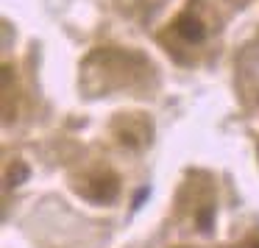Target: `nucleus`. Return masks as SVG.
I'll return each mask as SVG.
<instances>
[{
  "instance_id": "obj_4",
  "label": "nucleus",
  "mask_w": 259,
  "mask_h": 248,
  "mask_svg": "<svg viewBox=\"0 0 259 248\" xmlns=\"http://www.w3.org/2000/svg\"><path fill=\"white\" fill-rule=\"evenodd\" d=\"M198 226H201L203 231H209V229H212V209H203V212L198 215Z\"/></svg>"
},
{
  "instance_id": "obj_1",
  "label": "nucleus",
  "mask_w": 259,
  "mask_h": 248,
  "mask_svg": "<svg viewBox=\"0 0 259 248\" xmlns=\"http://www.w3.org/2000/svg\"><path fill=\"white\" fill-rule=\"evenodd\" d=\"M87 195L92 198V201H114L117 198V192H120V181H117V176H112V173H103V176H95L92 179V184L87 187Z\"/></svg>"
},
{
  "instance_id": "obj_2",
  "label": "nucleus",
  "mask_w": 259,
  "mask_h": 248,
  "mask_svg": "<svg viewBox=\"0 0 259 248\" xmlns=\"http://www.w3.org/2000/svg\"><path fill=\"white\" fill-rule=\"evenodd\" d=\"M176 34L181 36L184 42H201L203 39V23L198 17H190V14H184V17L176 20Z\"/></svg>"
},
{
  "instance_id": "obj_5",
  "label": "nucleus",
  "mask_w": 259,
  "mask_h": 248,
  "mask_svg": "<svg viewBox=\"0 0 259 248\" xmlns=\"http://www.w3.org/2000/svg\"><path fill=\"white\" fill-rule=\"evenodd\" d=\"M251 248H259V240H253V245Z\"/></svg>"
},
{
  "instance_id": "obj_3",
  "label": "nucleus",
  "mask_w": 259,
  "mask_h": 248,
  "mask_svg": "<svg viewBox=\"0 0 259 248\" xmlns=\"http://www.w3.org/2000/svg\"><path fill=\"white\" fill-rule=\"evenodd\" d=\"M28 179V168L25 164H14L12 170H9V184H20V181Z\"/></svg>"
}]
</instances>
